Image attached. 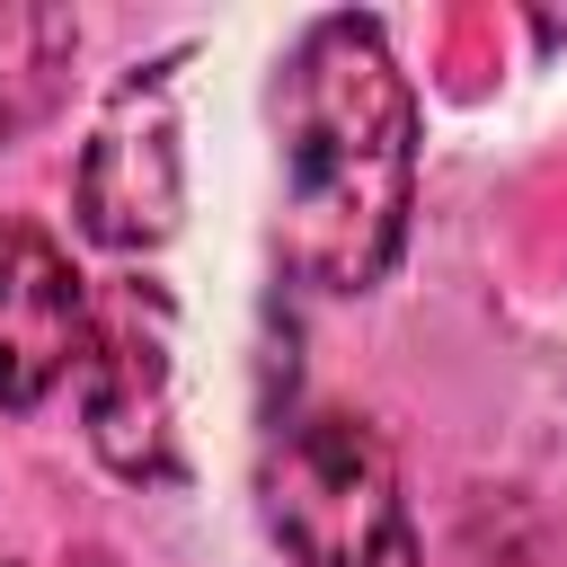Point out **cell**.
Segmentation results:
<instances>
[{"label": "cell", "mask_w": 567, "mask_h": 567, "mask_svg": "<svg viewBox=\"0 0 567 567\" xmlns=\"http://www.w3.org/2000/svg\"><path fill=\"white\" fill-rule=\"evenodd\" d=\"M284 213L275 248L310 292H372L399 266L416 204V89L381 18H319L275 80Z\"/></svg>", "instance_id": "cell-1"}, {"label": "cell", "mask_w": 567, "mask_h": 567, "mask_svg": "<svg viewBox=\"0 0 567 567\" xmlns=\"http://www.w3.org/2000/svg\"><path fill=\"white\" fill-rule=\"evenodd\" d=\"M257 496H266V532L292 549V567H416L399 461L346 408H310V416L275 425V443L257 461Z\"/></svg>", "instance_id": "cell-2"}, {"label": "cell", "mask_w": 567, "mask_h": 567, "mask_svg": "<svg viewBox=\"0 0 567 567\" xmlns=\"http://www.w3.org/2000/svg\"><path fill=\"white\" fill-rule=\"evenodd\" d=\"M80 408L89 443L115 478L168 487L177 478V319L159 284H115L106 310H89V354H80Z\"/></svg>", "instance_id": "cell-3"}, {"label": "cell", "mask_w": 567, "mask_h": 567, "mask_svg": "<svg viewBox=\"0 0 567 567\" xmlns=\"http://www.w3.org/2000/svg\"><path fill=\"white\" fill-rule=\"evenodd\" d=\"M177 62H151L115 80L97 106V133L80 151V230L115 257H142L177 230L186 204V159H177Z\"/></svg>", "instance_id": "cell-4"}, {"label": "cell", "mask_w": 567, "mask_h": 567, "mask_svg": "<svg viewBox=\"0 0 567 567\" xmlns=\"http://www.w3.org/2000/svg\"><path fill=\"white\" fill-rule=\"evenodd\" d=\"M89 354V292L35 221H0V408H35Z\"/></svg>", "instance_id": "cell-5"}, {"label": "cell", "mask_w": 567, "mask_h": 567, "mask_svg": "<svg viewBox=\"0 0 567 567\" xmlns=\"http://www.w3.org/2000/svg\"><path fill=\"white\" fill-rule=\"evenodd\" d=\"M0 567H9V558H0Z\"/></svg>", "instance_id": "cell-6"}]
</instances>
